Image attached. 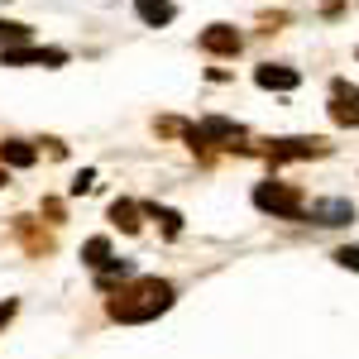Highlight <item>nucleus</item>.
<instances>
[{
	"label": "nucleus",
	"mask_w": 359,
	"mask_h": 359,
	"mask_svg": "<svg viewBox=\"0 0 359 359\" xmlns=\"http://www.w3.org/2000/svg\"><path fill=\"white\" fill-rule=\"evenodd\" d=\"M168 306H172V283H163V278H139V283H130L111 302V316L115 321H154Z\"/></svg>",
	"instance_id": "obj_1"
},
{
	"label": "nucleus",
	"mask_w": 359,
	"mask_h": 359,
	"mask_svg": "<svg viewBox=\"0 0 359 359\" xmlns=\"http://www.w3.org/2000/svg\"><path fill=\"white\" fill-rule=\"evenodd\" d=\"M254 206L269 211V216H283V221L306 216V201H302V192H297L292 182H259V187H254Z\"/></svg>",
	"instance_id": "obj_2"
},
{
	"label": "nucleus",
	"mask_w": 359,
	"mask_h": 359,
	"mask_svg": "<svg viewBox=\"0 0 359 359\" xmlns=\"http://www.w3.org/2000/svg\"><path fill=\"white\" fill-rule=\"evenodd\" d=\"M264 154H269L273 163H287V158H326L331 144H326V139H273Z\"/></svg>",
	"instance_id": "obj_3"
},
{
	"label": "nucleus",
	"mask_w": 359,
	"mask_h": 359,
	"mask_svg": "<svg viewBox=\"0 0 359 359\" xmlns=\"http://www.w3.org/2000/svg\"><path fill=\"white\" fill-rule=\"evenodd\" d=\"M331 120H335V125L359 130V86H350L345 77H335V82H331Z\"/></svg>",
	"instance_id": "obj_4"
},
{
	"label": "nucleus",
	"mask_w": 359,
	"mask_h": 359,
	"mask_svg": "<svg viewBox=\"0 0 359 359\" xmlns=\"http://www.w3.org/2000/svg\"><path fill=\"white\" fill-rule=\"evenodd\" d=\"M192 149L196 144H235V139H245V125H235V120H221V115H206L201 125H192Z\"/></svg>",
	"instance_id": "obj_5"
},
{
	"label": "nucleus",
	"mask_w": 359,
	"mask_h": 359,
	"mask_svg": "<svg viewBox=\"0 0 359 359\" xmlns=\"http://www.w3.org/2000/svg\"><path fill=\"white\" fill-rule=\"evenodd\" d=\"M206 53H216V57H235L240 48H245V39H240V29H230V25H211V29H201V39H196Z\"/></svg>",
	"instance_id": "obj_6"
},
{
	"label": "nucleus",
	"mask_w": 359,
	"mask_h": 359,
	"mask_svg": "<svg viewBox=\"0 0 359 359\" xmlns=\"http://www.w3.org/2000/svg\"><path fill=\"white\" fill-rule=\"evenodd\" d=\"M0 62H5V67H25V62L62 67V62H67V53H62V48H5V53H0Z\"/></svg>",
	"instance_id": "obj_7"
},
{
	"label": "nucleus",
	"mask_w": 359,
	"mask_h": 359,
	"mask_svg": "<svg viewBox=\"0 0 359 359\" xmlns=\"http://www.w3.org/2000/svg\"><path fill=\"white\" fill-rule=\"evenodd\" d=\"M254 82L264 86V91H292V86L302 82V72H297V67H278V62H264V67L254 72Z\"/></svg>",
	"instance_id": "obj_8"
},
{
	"label": "nucleus",
	"mask_w": 359,
	"mask_h": 359,
	"mask_svg": "<svg viewBox=\"0 0 359 359\" xmlns=\"http://www.w3.org/2000/svg\"><path fill=\"white\" fill-rule=\"evenodd\" d=\"M306 216L316 225H350L355 221V206H350V201H311Z\"/></svg>",
	"instance_id": "obj_9"
},
{
	"label": "nucleus",
	"mask_w": 359,
	"mask_h": 359,
	"mask_svg": "<svg viewBox=\"0 0 359 359\" xmlns=\"http://www.w3.org/2000/svg\"><path fill=\"white\" fill-rule=\"evenodd\" d=\"M135 10H139V20L154 25V29L172 20V0H135Z\"/></svg>",
	"instance_id": "obj_10"
},
{
	"label": "nucleus",
	"mask_w": 359,
	"mask_h": 359,
	"mask_svg": "<svg viewBox=\"0 0 359 359\" xmlns=\"http://www.w3.org/2000/svg\"><path fill=\"white\" fill-rule=\"evenodd\" d=\"M34 158H39V154H34L29 144H20V139H5V144H0V163H10V168H34Z\"/></svg>",
	"instance_id": "obj_11"
},
{
	"label": "nucleus",
	"mask_w": 359,
	"mask_h": 359,
	"mask_svg": "<svg viewBox=\"0 0 359 359\" xmlns=\"http://www.w3.org/2000/svg\"><path fill=\"white\" fill-rule=\"evenodd\" d=\"M111 221L125 230V235H135L139 230V206L135 201H111Z\"/></svg>",
	"instance_id": "obj_12"
},
{
	"label": "nucleus",
	"mask_w": 359,
	"mask_h": 359,
	"mask_svg": "<svg viewBox=\"0 0 359 359\" xmlns=\"http://www.w3.org/2000/svg\"><path fill=\"white\" fill-rule=\"evenodd\" d=\"M82 259L91 264V269H106V264H111V240H101V235H96V240H86Z\"/></svg>",
	"instance_id": "obj_13"
},
{
	"label": "nucleus",
	"mask_w": 359,
	"mask_h": 359,
	"mask_svg": "<svg viewBox=\"0 0 359 359\" xmlns=\"http://www.w3.org/2000/svg\"><path fill=\"white\" fill-rule=\"evenodd\" d=\"M10 43H29V25H15V20H0V48Z\"/></svg>",
	"instance_id": "obj_14"
},
{
	"label": "nucleus",
	"mask_w": 359,
	"mask_h": 359,
	"mask_svg": "<svg viewBox=\"0 0 359 359\" xmlns=\"http://www.w3.org/2000/svg\"><path fill=\"white\" fill-rule=\"evenodd\" d=\"M149 216L163 221V235H182V216H177V211H168V206H149Z\"/></svg>",
	"instance_id": "obj_15"
},
{
	"label": "nucleus",
	"mask_w": 359,
	"mask_h": 359,
	"mask_svg": "<svg viewBox=\"0 0 359 359\" xmlns=\"http://www.w3.org/2000/svg\"><path fill=\"white\" fill-rule=\"evenodd\" d=\"M335 264H340V269H355V273H359V245L335 249Z\"/></svg>",
	"instance_id": "obj_16"
},
{
	"label": "nucleus",
	"mask_w": 359,
	"mask_h": 359,
	"mask_svg": "<svg viewBox=\"0 0 359 359\" xmlns=\"http://www.w3.org/2000/svg\"><path fill=\"white\" fill-rule=\"evenodd\" d=\"M120 278H130V264H106V269H101V287H111Z\"/></svg>",
	"instance_id": "obj_17"
},
{
	"label": "nucleus",
	"mask_w": 359,
	"mask_h": 359,
	"mask_svg": "<svg viewBox=\"0 0 359 359\" xmlns=\"http://www.w3.org/2000/svg\"><path fill=\"white\" fill-rule=\"evenodd\" d=\"M91 187H96V172H91V168H86L82 177H77V182H72V192H91Z\"/></svg>",
	"instance_id": "obj_18"
},
{
	"label": "nucleus",
	"mask_w": 359,
	"mask_h": 359,
	"mask_svg": "<svg viewBox=\"0 0 359 359\" xmlns=\"http://www.w3.org/2000/svg\"><path fill=\"white\" fill-rule=\"evenodd\" d=\"M340 10H345V0H321V15L326 20H340Z\"/></svg>",
	"instance_id": "obj_19"
},
{
	"label": "nucleus",
	"mask_w": 359,
	"mask_h": 359,
	"mask_svg": "<svg viewBox=\"0 0 359 359\" xmlns=\"http://www.w3.org/2000/svg\"><path fill=\"white\" fill-rule=\"evenodd\" d=\"M10 316H15V302H0V326H5Z\"/></svg>",
	"instance_id": "obj_20"
},
{
	"label": "nucleus",
	"mask_w": 359,
	"mask_h": 359,
	"mask_svg": "<svg viewBox=\"0 0 359 359\" xmlns=\"http://www.w3.org/2000/svg\"><path fill=\"white\" fill-rule=\"evenodd\" d=\"M5 182H10V177H5V168H0V187H5Z\"/></svg>",
	"instance_id": "obj_21"
}]
</instances>
